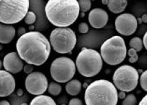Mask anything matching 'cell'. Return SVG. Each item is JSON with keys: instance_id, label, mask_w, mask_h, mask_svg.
<instances>
[{"instance_id": "obj_23", "label": "cell", "mask_w": 147, "mask_h": 105, "mask_svg": "<svg viewBox=\"0 0 147 105\" xmlns=\"http://www.w3.org/2000/svg\"><path fill=\"white\" fill-rule=\"evenodd\" d=\"M36 16L35 13L33 12H28L25 17V22L27 25H32L36 21Z\"/></svg>"}, {"instance_id": "obj_22", "label": "cell", "mask_w": 147, "mask_h": 105, "mask_svg": "<svg viewBox=\"0 0 147 105\" xmlns=\"http://www.w3.org/2000/svg\"><path fill=\"white\" fill-rule=\"evenodd\" d=\"M136 98L134 94H129L123 100L122 105H136Z\"/></svg>"}, {"instance_id": "obj_18", "label": "cell", "mask_w": 147, "mask_h": 105, "mask_svg": "<svg viewBox=\"0 0 147 105\" xmlns=\"http://www.w3.org/2000/svg\"><path fill=\"white\" fill-rule=\"evenodd\" d=\"M30 105H57V104L51 97L42 94L33 98Z\"/></svg>"}, {"instance_id": "obj_8", "label": "cell", "mask_w": 147, "mask_h": 105, "mask_svg": "<svg viewBox=\"0 0 147 105\" xmlns=\"http://www.w3.org/2000/svg\"><path fill=\"white\" fill-rule=\"evenodd\" d=\"M138 70L129 65L119 67L113 76L115 87L123 92H130L134 90L138 85Z\"/></svg>"}, {"instance_id": "obj_16", "label": "cell", "mask_w": 147, "mask_h": 105, "mask_svg": "<svg viewBox=\"0 0 147 105\" xmlns=\"http://www.w3.org/2000/svg\"><path fill=\"white\" fill-rule=\"evenodd\" d=\"M107 5L110 12L118 14L124 12L128 5V1L126 0H110Z\"/></svg>"}, {"instance_id": "obj_31", "label": "cell", "mask_w": 147, "mask_h": 105, "mask_svg": "<svg viewBox=\"0 0 147 105\" xmlns=\"http://www.w3.org/2000/svg\"><path fill=\"white\" fill-rule=\"evenodd\" d=\"M126 93L123 92V91H120L119 93H118V97L120 100H124L126 98Z\"/></svg>"}, {"instance_id": "obj_40", "label": "cell", "mask_w": 147, "mask_h": 105, "mask_svg": "<svg viewBox=\"0 0 147 105\" xmlns=\"http://www.w3.org/2000/svg\"><path fill=\"white\" fill-rule=\"evenodd\" d=\"M2 49H3V47H2V45H0V50H2Z\"/></svg>"}, {"instance_id": "obj_7", "label": "cell", "mask_w": 147, "mask_h": 105, "mask_svg": "<svg viewBox=\"0 0 147 105\" xmlns=\"http://www.w3.org/2000/svg\"><path fill=\"white\" fill-rule=\"evenodd\" d=\"M77 42L75 32L70 28H56L50 35V43L53 49L59 54L72 52Z\"/></svg>"}, {"instance_id": "obj_14", "label": "cell", "mask_w": 147, "mask_h": 105, "mask_svg": "<svg viewBox=\"0 0 147 105\" xmlns=\"http://www.w3.org/2000/svg\"><path fill=\"white\" fill-rule=\"evenodd\" d=\"M89 22L93 28H103L108 22L109 16L105 9L102 8H94L89 13Z\"/></svg>"}, {"instance_id": "obj_2", "label": "cell", "mask_w": 147, "mask_h": 105, "mask_svg": "<svg viewBox=\"0 0 147 105\" xmlns=\"http://www.w3.org/2000/svg\"><path fill=\"white\" fill-rule=\"evenodd\" d=\"M45 12L52 25L58 28H67L78 19L80 7L77 0H49Z\"/></svg>"}, {"instance_id": "obj_17", "label": "cell", "mask_w": 147, "mask_h": 105, "mask_svg": "<svg viewBox=\"0 0 147 105\" xmlns=\"http://www.w3.org/2000/svg\"><path fill=\"white\" fill-rule=\"evenodd\" d=\"M82 89V84L78 79L69 81L65 86V90L71 96H76L80 93Z\"/></svg>"}, {"instance_id": "obj_27", "label": "cell", "mask_w": 147, "mask_h": 105, "mask_svg": "<svg viewBox=\"0 0 147 105\" xmlns=\"http://www.w3.org/2000/svg\"><path fill=\"white\" fill-rule=\"evenodd\" d=\"M69 105H83L82 101L79 98H72L70 100Z\"/></svg>"}, {"instance_id": "obj_29", "label": "cell", "mask_w": 147, "mask_h": 105, "mask_svg": "<svg viewBox=\"0 0 147 105\" xmlns=\"http://www.w3.org/2000/svg\"><path fill=\"white\" fill-rule=\"evenodd\" d=\"M26 33V29L24 27H20V28H18V35L20 36H22Z\"/></svg>"}, {"instance_id": "obj_36", "label": "cell", "mask_w": 147, "mask_h": 105, "mask_svg": "<svg viewBox=\"0 0 147 105\" xmlns=\"http://www.w3.org/2000/svg\"><path fill=\"white\" fill-rule=\"evenodd\" d=\"M108 1H105V0H103V1H102V4H104V5H108Z\"/></svg>"}, {"instance_id": "obj_12", "label": "cell", "mask_w": 147, "mask_h": 105, "mask_svg": "<svg viewBox=\"0 0 147 105\" xmlns=\"http://www.w3.org/2000/svg\"><path fill=\"white\" fill-rule=\"evenodd\" d=\"M15 79L8 71L0 70V97H6L14 91Z\"/></svg>"}, {"instance_id": "obj_37", "label": "cell", "mask_w": 147, "mask_h": 105, "mask_svg": "<svg viewBox=\"0 0 147 105\" xmlns=\"http://www.w3.org/2000/svg\"><path fill=\"white\" fill-rule=\"evenodd\" d=\"M2 66H3V62L1 61V60H0V70H1V69Z\"/></svg>"}, {"instance_id": "obj_38", "label": "cell", "mask_w": 147, "mask_h": 105, "mask_svg": "<svg viewBox=\"0 0 147 105\" xmlns=\"http://www.w3.org/2000/svg\"><path fill=\"white\" fill-rule=\"evenodd\" d=\"M32 27H29V29L30 30H32V29H33V28H34V27H33V26H31Z\"/></svg>"}, {"instance_id": "obj_39", "label": "cell", "mask_w": 147, "mask_h": 105, "mask_svg": "<svg viewBox=\"0 0 147 105\" xmlns=\"http://www.w3.org/2000/svg\"><path fill=\"white\" fill-rule=\"evenodd\" d=\"M21 105H28L27 103H22Z\"/></svg>"}, {"instance_id": "obj_28", "label": "cell", "mask_w": 147, "mask_h": 105, "mask_svg": "<svg viewBox=\"0 0 147 105\" xmlns=\"http://www.w3.org/2000/svg\"><path fill=\"white\" fill-rule=\"evenodd\" d=\"M23 70H24L25 73L30 74L33 72V66L32 65H30V64H26V65L23 67Z\"/></svg>"}, {"instance_id": "obj_5", "label": "cell", "mask_w": 147, "mask_h": 105, "mask_svg": "<svg viewBox=\"0 0 147 105\" xmlns=\"http://www.w3.org/2000/svg\"><path fill=\"white\" fill-rule=\"evenodd\" d=\"M102 59L98 51L91 49H82L76 58V66L79 72L86 77H92L99 73L102 68Z\"/></svg>"}, {"instance_id": "obj_6", "label": "cell", "mask_w": 147, "mask_h": 105, "mask_svg": "<svg viewBox=\"0 0 147 105\" xmlns=\"http://www.w3.org/2000/svg\"><path fill=\"white\" fill-rule=\"evenodd\" d=\"M100 50L103 60L111 66L121 64L125 59L127 54L125 40L118 35L106 40L102 44Z\"/></svg>"}, {"instance_id": "obj_32", "label": "cell", "mask_w": 147, "mask_h": 105, "mask_svg": "<svg viewBox=\"0 0 147 105\" xmlns=\"http://www.w3.org/2000/svg\"><path fill=\"white\" fill-rule=\"evenodd\" d=\"M143 45L145 47V48L147 50V32H146L144 36H143Z\"/></svg>"}, {"instance_id": "obj_24", "label": "cell", "mask_w": 147, "mask_h": 105, "mask_svg": "<svg viewBox=\"0 0 147 105\" xmlns=\"http://www.w3.org/2000/svg\"><path fill=\"white\" fill-rule=\"evenodd\" d=\"M140 83L142 89L147 92V70L144 71L140 77Z\"/></svg>"}, {"instance_id": "obj_3", "label": "cell", "mask_w": 147, "mask_h": 105, "mask_svg": "<svg viewBox=\"0 0 147 105\" xmlns=\"http://www.w3.org/2000/svg\"><path fill=\"white\" fill-rule=\"evenodd\" d=\"M84 100L86 105H116L118 91L109 81L96 80L87 87Z\"/></svg>"}, {"instance_id": "obj_13", "label": "cell", "mask_w": 147, "mask_h": 105, "mask_svg": "<svg viewBox=\"0 0 147 105\" xmlns=\"http://www.w3.org/2000/svg\"><path fill=\"white\" fill-rule=\"evenodd\" d=\"M3 66L6 71L9 73L16 74L22 70L23 62L17 52H10L6 54L3 59Z\"/></svg>"}, {"instance_id": "obj_33", "label": "cell", "mask_w": 147, "mask_h": 105, "mask_svg": "<svg viewBox=\"0 0 147 105\" xmlns=\"http://www.w3.org/2000/svg\"><path fill=\"white\" fill-rule=\"evenodd\" d=\"M142 22H144V23H147V14H143L142 16Z\"/></svg>"}, {"instance_id": "obj_1", "label": "cell", "mask_w": 147, "mask_h": 105, "mask_svg": "<svg viewBox=\"0 0 147 105\" xmlns=\"http://www.w3.org/2000/svg\"><path fill=\"white\" fill-rule=\"evenodd\" d=\"M19 57L28 64L43 65L51 54V45L42 33L31 31L20 37L16 44Z\"/></svg>"}, {"instance_id": "obj_10", "label": "cell", "mask_w": 147, "mask_h": 105, "mask_svg": "<svg viewBox=\"0 0 147 105\" xmlns=\"http://www.w3.org/2000/svg\"><path fill=\"white\" fill-rule=\"evenodd\" d=\"M48 86V80L45 74L40 72L28 74L25 80L26 89L33 95H42L47 89Z\"/></svg>"}, {"instance_id": "obj_21", "label": "cell", "mask_w": 147, "mask_h": 105, "mask_svg": "<svg viewBox=\"0 0 147 105\" xmlns=\"http://www.w3.org/2000/svg\"><path fill=\"white\" fill-rule=\"evenodd\" d=\"M80 9L82 13L88 12L91 7V1L89 0H80L78 1Z\"/></svg>"}, {"instance_id": "obj_15", "label": "cell", "mask_w": 147, "mask_h": 105, "mask_svg": "<svg viewBox=\"0 0 147 105\" xmlns=\"http://www.w3.org/2000/svg\"><path fill=\"white\" fill-rule=\"evenodd\" d=\"M15 35V29L10 25L0 23V43L7 44L10 43Z\"/></svg>"}, {"instance_id": "obj_11", "label": "cell", "mask_w": 147, "mask_h": 105, "mask_svg": "<svg viewBox=\"0 0 147 105\" xmlns=\"http://www.w3.org/2000/svg\"><path fill=\"white\" fill-rule=\"evenodd\" d=\"M116 31L125 36L133 34L138 27V22L135 16L130 13H123L117 16L115 20Z\"/></svg>"}, {"instance_id": "obj_9", "label": "cell", "mask_w": 147, "mask_h": 105, "mask_svg": "<svg viewBox=\"0 0 147 105\" xmlns=\"http://www.w3.org/2000/svg\"><path fill=\"white\" fill-rule=\"evenodd\" d=\"M76 66L72 59L66 57L55 59L51 66L52 79L59 83H65L72 79L76 74Z\"/></svg>"}, {"instance_id": "obj_34", "label": "cell", "mask_w": 147, "mask_h": 105, "mask_svg": "<svg viewBox=\"0 0 147 105\" xmlns=\"http://www.w3.org/2000/svg\"><path fill=\"white\" fill-rule=\"evenodd\" d=\"M0 105H10L9 103L6 100H2L0 101Z\"/></svg>"}, {"instance_id": "obj_20", "label": "cell", "mask_w": 147, "mask_h": 105, "mask_svg": "<svg viewBox=\"0 0 147 105\" xmlns=\"http://www.w3.org/2000/svg\"><path fill=\"white\" fill-rule=\"evenodd\" d=\"M62 90V86L59 84L55 82H51L48 86L49 93L53 96H58L61 93Z\"/></svg>"}, {"instance_id": "obj_30", "label": "cell", "mask_w": 147, "mask_h": 105, "mask_svg": "<svg viewBox=\"0 0 147 105\" xmlns=\"http://www.w3.org/2000/svg\"><path fill=\"white\" fill-rule=\"evenodd\" d=\"M138 105H147V94H146L140 101Z\"/></svg>"}, {"instance_id": "obj_4", "label": "cell", "mask_w": 147, "mask_h": 105, "mask_svg": "<svg viewBox=\"0 0 147 105\" xmlns=\"http://www.w3.org/2000/svg\"><path fill=\"white\" fill-rule=\"evenodd\" d=\"M29 7L28 0L0 1V22L5 25L20 22L27 14Z\"/></svg>"}, {"instance_id": "obj_26", "label": "cell", "mask_w": 147, "mask_h": 105, "mask_svg": "<svg viewBox=\"0 0 147 105\" xmlns=\"http://www.w3.org/2000/svg\"><path fill=\"white\" fill-rule=\"evenodd\" d=\"M78 29L81 33H87L89 31V26L86 22H82L79 25Z\"/></svg>"}, {"instance_id": "obj_35", "label": "cell", "mask_w": 147, "mask_h": 105, "mask_svg": "<svg viewBox=\"0 0 147 105\" xmlns=\"http://www.w3.org/2000/svg\"><path fill=\"white\" fill-rule=\"evenodd\" d=\"M23 90L22 89H19L18 90V91H17V94L18 96H21L22 94H23Z\"/></svg>"}, {"instance_id": "obj_25", "label": "cell", "mask_w": 147, "mask_h": 105, "mask_svg": "<svg viewBox=\"0 0 147 105\" xmlns=\"http://www.w3.org/2000/svg\"><path fill=\"white\" fill-rule=\"evenodd\" d=\"M128 54L129 57L128 60L130 63H135L136 62L138 61V56L137 54L136 50L131 48L128 50Z\"/></svg>"}, {"instance_id": "obj_19", "label": "cell", "mask_w": 147, "mask_h": 105, "mask_svg": "<svg viewBox=\"0 0 147 105\" xmlns=\"http://www.w3.org/2000/svg\"><path fill=\"white\" fill-rule=\"evenodd\" d=\"M129 47L131 49H135L136 50V52H140L142 50L143 47V43L142 40L140 38V37H133L131 40H130L129 43Z\"/></svg>"}]
</instances>
